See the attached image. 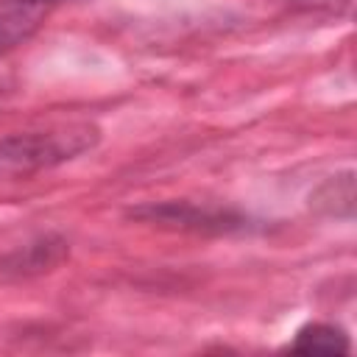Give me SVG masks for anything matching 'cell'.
Instances as JSON below:
<instances>
[{
	"instance_id": "3957f363",
	"label": "cell",
	"mask_w": 357,
	"mask_h": 357,
	"mask_svg": "<svg viewBox=\"0 0 357 357\" xmlns=\"http://www.w3.org/2000/svg\"><path fill=\"white\" fill-rule=\"evenodd\" d=\"M25 3H33V6H42V3H56V0H25Z\"/></svg>"
},
{
	"instance_id": "6da1fadb",
	"label": "cell",
	"mask_w": 357,
	"mask_h": 357,
	"mask_svg": "<svg viewBox=\"0 0 357 357\" xmlns=\"http://www.w3.org/2000/svg\"><path fill=\"white\" fill-rule=\"evenodd\" d=\"M95 142L89 126L61 128L47 134H14L0 139V176H28L33 170L59 165L86 151Z\"/></svg>"
},
{
	"instance_id": "7a4b0ae2",
	"label": "cell",
	"mask_w": 357,
	"mask_h": 357,
	"mask_svg": "<svg viewBox=\"0 0 357 357\" xmlns=\"http://www.w3.org/2000/svg\"><path fill=\"white\" fill-rule=\"evenodd\" d=\"M290 349L304 351V354H349L351 343H349L346 332L332 324H307L298 329Z\"/></svg>"
}]
</instances>
